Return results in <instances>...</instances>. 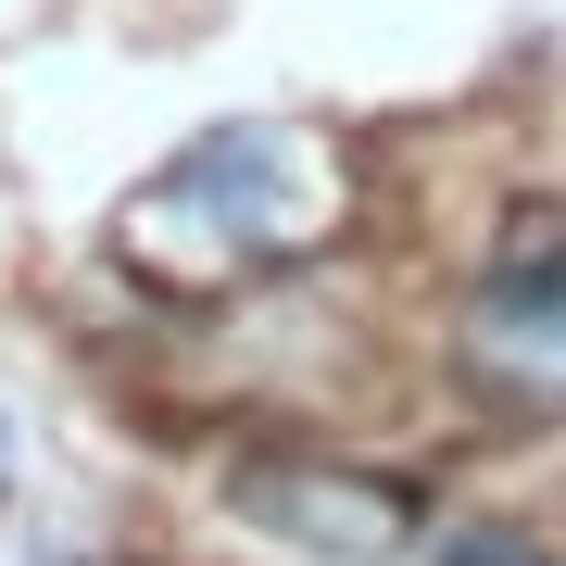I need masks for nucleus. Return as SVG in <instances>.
<instances>
[{
	"label": "nucleus",
	"instance_id": "5",
	"mask_svg": "<svg viewBox=\"0 0 566 566\" xmlns=\"http://www.w3.org/2000/svg\"><path fill=\"white\" fill-rule=\"evenodd\" d=\"M0 491H13V416H0Z\"/></svg>",
	"mask_w": 566,
	"mask_h": 566
},
{
	"label": "nucleus",
	"instance_id": "1",
	"mask_svg": "<svg viewBox=\"0 0 566 566\" xmlns=\"http://www.w3.org/2000/svg\"><path fill=\"white\" fill-rule=\"evenodd\" d=\"M214 252V264H264V252H303L315 240V202H303V151L277 126H214L202 151H177V177L139 202V240H177Z\"/></svg>",
	"mask_w": 566,
	"mask_h": 566
},
{
	"label": "nucleus",
	"instance_id": "3",
	"mask_svg": "<svg viewBox=\"0 0 566 566\" xmlns=\"http://www.w3.org/2000/svg\"><path fill=\"white\" fill-rule=\"evenodd\" d=\"M465 365H479V390H504V403L566 416V240H554V252H516L504 277L479 290V315H465Z\"/></svg>",
	"mask_w": 566,
	"mask_h": 566
},
{
	"label": "nucleus",
	"instance_id": "4",
	"mask_svg": "<svg viewBox=\"0 0 566 566\" xmlns=\"http://www.w3.org/2000/svg\"><path fill=\"white\" fill-rule=\"evenodd\" d=\"M441 566H554V554L528 542V528H453V542H441Z\"/></svg>",
	"mask_w": 566,
	"mask_h": 566
},
{
	"label": "nucleus",
	"instance_id": "2",
	"mask_svg": "<svg viewBox=\"0 0 566 566\" xmlns=\"http://www.w3.org/2000/svg\"><path fill=\"white\" fill-rule=\"evenodd\" d=\"M240 516L264 542H303V554H340V566H378V554L416 542V491L403 479H353V465H315V453L240 465Z\"/></svg>",
	"mask_w": 566,
	"mask_h": 566
}]
</instances>
